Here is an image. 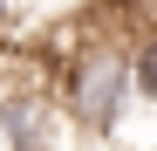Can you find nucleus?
Segmentation results:
<instances>
[{"mask_svg": "<svg viewBox=\"0 0 157 151\" xmlns=\"http://www.w3.org/2000/svg\"><path fill=\"white\" fill-rule=\"evenodd\" d=\"M130 62H137V96L157 103V28H137V35H130Z\"/></svg>", "mask_w": 157, "mask_h": 151, "instance_id": "obj_3", "label": "nucleus"}, {"mask_svg": "<svg viewBox=\"0 0 157 151\" xmlns=\"http://www.w3.org/2000/svg\"><path fill=\"white\" fill-rule=\"evenodd\" d=\"M7 14H14V0H0V28H7Z\"/></svg>", "mask_w": 157, "mask_h": 151, "instance_id": "obj_4", "label": "nucleus"}, {"mask_svg": "<svg viewBox=\"0 0 157 151\" xmlns=\"http://www.w3.org/2000/svg\"><path fill=\"white\" fill-rule=\"evenodd\" d=\"M62 117L68 96L48 89L41 76L0 89V151H62Z\"/></svg>", "mask_w": 157, "mask_h": 151, "instance_id": "obj_2", "label": "nucleus"}, {"mask_svg": "<svg viewBox=\"0 0 157 151\" xmlns=\"http://www.w3.org/2000/svg\"><path fill=\"white\" fill-rule=\"evenodd\" d=\"M130 89H137V62H130V41L89 35V41L68 55L62 96H68V117L82 124L89 137H109L116 124H123V110H130Z\"/></svg>", "mask_w": 157, "mask_h": 151, "instance_id": "obj_1", "label": "nucleus"}]
</instances>
